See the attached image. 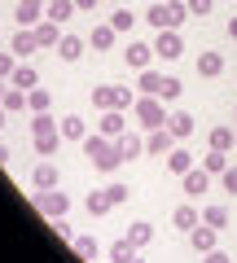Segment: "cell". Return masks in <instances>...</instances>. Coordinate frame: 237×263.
Masks as SVG:
<instances>
[{
    "label": "cell",
    "mask_w": 237,
    "mask_h": 263,
    "mask_svg": "<svg viewBox=\"0 0 237 263\" xmlns=\"http://www.w3.org/2000/svg\"><path fill=\"white\" fill-rule=\"evenodd\" d=\"M84 154H88V162H93L101 176H114V171H119V162H123V154H119V141H110L105 132H97V136H84Z\"/></svg>",
    "instance_id": "6da1fadb"
},
{
    "label": "cell",
    "mask_w": 237,
    "mask_h": 263,
    "mask_svg": "<svg viewBox=\"0 0 237 263\" xmlns=\"http://www.w3.org/2000/svg\"><path fill=\"white\" fill-rule=\"evenodd\" d=\"M189 18V5H180V0H171V5H150L145 9V22L150 27H158V31H180V22Z\"/></svg>",
    "instance_id": "7a4b0ae2"
},
{
    "label": "cell",
    "mask_w": 237,
    "mask_h": 263,
    "mask_svg": "<svg viewBox=\"0 0 237 263\" xmlns=\"http://www.w3.org/2000/svg\"><path fill=\"white\" fill-rule=\"evenodd\" d=\"M132 114H136V127H145V132H154V127H167V101H158V97H136V105H132Z\"/></svg>",
    "instance_id": "3957f363"
},
{
    "label": "cell",
    "mask_w": 237,
    "mask_h": 263,
    "mask_svg": "<svg viewBox=\"0 0 237 263\" xmlns=\"http://www.w3.org/2000/svg\"><path fill=\"white\" fill-rule=\"evenodd\" d=\"M93 105L97 110H127V105H136V92L132 88H119V84H97Z\"/></svg>",
    "instance_id": "277c9868"
},
{
    "label": "cell",
    "mask_w": 237,
    "mask_h": 263,
    "mask_svg": "<svg viewBox=\"0 0 237 263\" xmlns=\"http://www.w3.org/2000/svg\"><path fill=\"white\" fill-rule=\"evenodd\" d=\"M31 202H35V211H40V215H48V219H66L70 215V197L62 193V189H40Z\"/></svg>",
    "instance_id": "5b68a950"
},
{
    "label": "cell",
    "mask_w": 237,
    "mask_h": 263,
    "mask_svg": "<svg viewBox=\"0 0 237 263\" xmlns=\"http://www.w3.org/2000/svg\"><path fill=\"white\" fill-rule=\"evenodd\" d=\"M180 53H185L180 31H158V40H154V57H162V62H176Z\"/></svg>",
    "instance_id": "8992f818"
},
{
    "label": "cell",
    "mask_w": 237,
    "mask_h": 263,
    "mask_svg": "<svg viewBox=\"0 0 237 263\" xmlns=\"http://www.w3.org/2000/svg\"><path fill=\"white\" fill-rule=\"evenodd\" d=\"M145 149L158 154V158H167V154L176 149V136H171V127H154L150 136H145Z\"/></svg>",
    "instance_id": "52a82bcc"
},
{
    "label": "cell",
    "mask_w": 237,
    "mask_h": 263,
    "mask_svg": "<svg viewBox=\"0 0 237 263\" xmlns=\"http://www.w3.org/2000/svg\"><path fill=\"white\" fill-rule=\"evenodd\" d=\"M171 224L180 228V233H193V228H198V224H202V211H198V206H193V202H180V206L171 211Z\"/></svg>",
    "instance_id": "ba28073f"
},
{
    "label": "cell",
    "mask_w": 237,
    "mask_h": 263,
    "mask_svg": "<svg viewBox=\"0 0 237 263\" xmlns=\"http://www.w3.org/2000/svg\"><path fill=\"white\" fill-rule=\"evenodd\" d=\"M9 48L18 53V62H31V53L40 48V40H35V31H31V27H18V35L9 40Z\"/></svg>",
    "instance_id": "9c48e42d"
},
{
    "label": "cell",
    "mask_w": 237,
    "mask_h": 263,
    "mask_svg": "<svg viewBox=\"0 0 237 263\" xmlns=\"http://www.w3.org/2000/svg\"><path fill=\"white\" fill-rule=\"evenodd\" d=\"M44 9H48V0H18V27H35L40 18H44Z\"/></svg>",
    "instance_id": "30bf717a"
},
{
    "label": "cell",
    "mask_w": 237,
    "mask_h": 263,
    "mask_svg": "<svg viewBox=\"0 0 237 263\" xmlns=\"http://www.w3.org/2000/svg\"><path fill=\"white\" fill-rule=\"evenodd\" d=\"M150 57H154V48L145 44V40H132V44L123 48V62L132 66V70H145V66H150Z\"/></svg>",
    "instance_id": "8fae6325"
},
{
    "label": "cell",
    "mask_w": 237,
    "mask_h": 263,
    "mask_svg": "<svg viewBox=\"0 0 237 263\" xmlns=\"http://www.w3.org/2000/svg\"><path fill=\"white\" fill-rule=\"evenodd\" d=\"M31 31H35L40 48H57V44H62V27H57L53 18H40V22H35V27H31Z\"/></svg>",
    "instance_id": "7c38bea8"
},
{
    "label": "cell",
    "mask_w": 237,
    "mask_h": 263,
    "mask_svg": "<svg viewBox=\"0 0 237 263\" xmlns=\"http://www.w3.org/2000/svg\"><path fill=\"white\" fill-rule=\"evenodd\" d=\"M215 237H220V228H211V224H198V228L189 233V246H193L198 254H211V250H215Z\"/></svg>",
    "instance_id": "4fadbf2b"
},
{
    "label": "cell",
    "mask_w": 237,
    "mask_h": 263,
    "mask_svg": "<svg viewBox=\"0 0 237 263\" xmlns=\"http://www.w3.org/2000/svg\"><path fill=\"white\" fill-rule=\"evenodd\" d=\"M180 180H185V193H189V197H202V193L211 189V171L202 167V162L189 171V176H180Z\"/></svg>",
    "instance_id": "5bb4252c"
},
{
    "label": "cell",
    "mask_w": 237,
    "mask_h": 263,
    "mask_svg": "<svg viewBox=\"0 0 237 263\" xmlns=\"http://www.w3.org/2000/svg\"><path fill=\"white\" fill-rule=\"evenodd\" d=\"M127 127H132V123L123 119V110H101V132L110 136V141H119V136H123Z\"/></svg>",
    "instance_id": "9a60e30c"
},
{
    "label": "cell",
    "mask_w": 237,
    "mask_h": 263,
    "mask_svg": "<svg viewBox=\"0 0 237 263\" xmlns=\"http://www.w3.org/2000/svg\"><path fill=\"white\" fill-rule=\"evenodd\" d=\"M31 145H35L40 158H48V154L62 149V132H31Z\"/></svg>",
    "instance_id": "2e32d148"
},
{
    "label": "cell",
    "mask_w": 237,
    "mask_h": 263,
    "mask_svg": "<svg viewBox=\"0 0 237 263\" xmlns=\"http://www.w3.org/2000/svg\"><path fill=\"white\" fill-rule=\"evenodd\" d=\"M119 154H123V162H136V158H141V154H145V141H141V136H136L132 127H127L123 136H119Z\"/></svg>",
    "instance_id": "e0dca14e"
},
{
    "label": "cell",
    "mask_w": 237,
    "mask_h": 263,
    "mask_svg": "<svg viewBox=\"0 0 237 263\" xmlns=\"http://www.w3.org/2000/svg\"><path fill=\"white\" fill-rule=\"evenodd\" d=\"M114 40H119V31H114L110 22H97V27H93V35H88V44H93L97 53H105V48H114Z\"/></svg>",
    "instance_id": "ac0fdd59"
},
{
    "label": "cell",
    "mask_w": 237,
    "mask_h": 263,
    "mask_svg": "<svg viewBox=\"0 0 237 263\" xmlns=\"http://www.w3.org/2000/svg\"><path fill=\"white\" fill-rule=\"evenodd\" d=\"M57 127H62V141H66V145H70V141L84 145V136H88V127H84V119H79V114H66Z\"/></svg>",
    "instance_id": "d6986e66"
},
{
    "label": "cell",
    "mask_w": 237,
    "mask_h": 263,
    "mask_svg": "<svg viewBox=\"0 0 237 263\" xmlns=\"http://www.w3.org/2000/svg\"><path fill=\"white\" fill-rule=\"evenodd\" d=\"M167 127H171V136H176V141H185V136H193V114L171 110V114H167Z\"/></svg>",
    "instance_id": "ffe728a7"
},
{
    "label": "cell",
    "mask_w": 237,
    "mask_h": 263,
    "mask_svg": "<svg viewBox=\"0 0 237 263\" xmlns=\"http://www.w3.org/2000/svg\"><path fill=\"white\" fill-rule=\"evenodd\" d=\"M167 171H171V176H189V171H193V154L176 145V149L167 154Z\"/></svg>",
    "instance_id": "44dd1931"
},
{
    "label": "cell",
    "mask_w": 237,
    "mask_h": 263,
    "mask_svg": "<svg viewBox=\"0 0 237 263\" xmlns=\"http://www.w3.org/2000/svg\"><path fill=\"white\" fill-rule=\"evenodd\" d=\"M9 84H13V88H27V92H31V88H40V70H35L31 62H18V70H13Z\"/></svg>",
    "instance_id": "7402d4cb"
},
{
    "label": "cell",
    "mask_w": 237,
    "mask_h": 263,
    "mask_svg": "<svg viewBox=\"0 0 237 263\" xmlns=\"http://www.w3.org/2000/svg\"><path fill=\"white\" fill-rule=\"evenodd\" d=\"M127 241H132L136 250H145V246L154 241V224H145V219H132V224H127Z\"/></svg>",
    "instance_id": "603a6c76"
},
{
    "label": "cell",
    "mask_w": 237,
    "mask_h": 263,
    "mask_svg": "<svg viewBox=\"0 0 237 263\" xmlns=\"http://www.w3.org/2000/svg\"><path fill=\"white\" fill-rule=\"evenodd\" d=\"M220 70H224V53H211V48H207V53L198 57V75L202 79H215Z\"/></svg>",
    "instance_id": "cb8c5ba5"
},
{
    "label": "cell",
    "mask_w": 237,
    "mask_h": 263,
    "mask_svg": "<svg viewBox=\"0 0 237 263\" xmlns=\"http://www.w3.org/2000/svg\"><path fill=\"white\" fill-rule=\"evenodd\" d=\"M136 88H141V97H158V88H162V75L158 70H136Z\"/></svg>",
    "instance_id": "d4e9b609"
},
{
    "label": "cell",
    "mask_w": 237,
    "mask_h": 263,
    "mask_svg": "<svg viewBox=\"0 0 237 263\" xmlns=\"http://www.w3.org/2000/svg\"><path fill=\"white\" fill-rule=\"evenodd\" d=\"M75 9H79L75 0H48V9H44V18H53L57 27H62V22H66V18H75Z\"/></svg>",
    "instance_id": "484cf974"
},
{
    "label": "cell",
    "mask_w": 237,
    "mask_h": 263,
    "mask_svg": "<svg viewBox=\"0 0 237 263\" xmlns=\"http://www.w3.org/2000/svg\"><path fill=\"white\" fill-rule=\"evenodd\" d=\"M57 57H62V62H79V57H84V40H79V35H62Z\"/></svg>",
    "instance_id": "4316f807"
},
{
    "label": "cell",
    "mask_w": 237,
    "mask_h": 263,
    "mask_svg": "<svg viewBox=\"0 0 237 263\" xmlns=\"http://www.w3.org/2000/svg\"><path fill=\"white\" fill-rule=\"evenodd\" d=\"M31 184L35 189H57V167L53 162H40V167L31 171Z\"/></svg>",
    "instance_id": "83f0119b"
},
{
    "label": "cell",
    "mask_w": 237,
    "mask_h": 263,
    "mask_svg": "<svg viewBox=\"0 0 237 263\" xmlns=\"http://www.w3.org/2000/svg\"><path fill=\"white\" fill-rule=\"evenodd\" d=\"M110 27L119 31V35H127V31L136 27V13H132V9H123V5H114V13H110Z\"/></svg>",
    "instance_id": "f1b7e54d"
},
{
    "label": "cell",
    "mask_w": 237,
    "mask_h": 263,
    "mask_svg": "<svg viewBox=\"0 0 237 263\" xmlns=\"http://www.w3.org/2000/svg\"><path fill=\"white\" fill-rule=\"evenodd\" d=\"M202 224L224 228V224H228V206H224V202H211V206H202Z\"/></svg>",
    "instance_id": "f546056e"
},
{
    "label": "cell",
    "mask_w": 237,
    "mask_h": 263,
    "mask_svg": "<svg viewBox=\"0 0 237 263\" xmlns=\"http://www.w3.org/2000/svg\"><path fill=\"white\" fill-rule=\"evenodd\" d=\"M48 105H53V92H48V88H31L27 92V110L31 114H44Z\"/></svg>",
    "instance_id": "4dcf8cb0"
},
{
    "label": "cell",
    "mask_w": 237,
    "mask_h": 263,
    "mask_svg": "<svg viewBox=\"0 0 237 263\" xmlns=\"http://www.w3.org/2000/svg\"><path fill=\"white\" fill-rule=\"evenodd\" d=\"M233 145H237V132L233 127H211V149H233Z\"/></svg>",
    "instance_id": "1f68e13d"
},
{
    "label": "cell",
    "mask_w": 237,
    "mask_h": 263,
    "mask_svg": "<svg viewBox=\"0 0 237 263\" xmlns=\"http://www.w3.org/2000/svg\"><path fill=\"white\" fill-rule=\"evenodd\" d=\"M136 254H141V250H136V246L127 241V237H123V241H114V246H110V263H132Z\"/></svg>",
    "instance_id": "d6a6232c"
},
{
    "label": "cell",
    "mask_w": 237,
    "mask_h": 263,
    "mask_svg": "<svg viewBox=\"0 0 237 263\" xmlns=\"http://www.w3.org/2000/svg\"><path fill=\"white\" fill-rule=\"evenodd\" d=\"M185 92V84H180V79H176V75H162V88H158V101H176V97H180Z\"/></svg>",
    "instance_id": "836d02e7"
},
{
    "label": "cell",
    "mask_w": 237,
    "mask_h": 263,
    "mask_svg": "<svg viewBox=\"0 0 237 263\" xmlns=\"http://www.w3.org/2000/svg\"><path fill=\"white\" fill-rule=\"evenodd\" d=\"M0 105H5L9 114L27 110V88H13V84H9V92H5V101H0Z\"/></svg>",
    "instance_id": "e575fe53"
},
{
    "label": "cell",
    "mask_w": 237,
    "mask_h": 263,
    "mask_svg": "<svg viewBox=\"0 0 237 263\" xmlns=\"http://www.w3.org/2000/svg\"><path fill=\"white\" fill-rule=\"evenodd\" d=\"M202 167H207L211 176H224V171H228V154L224 149H211L207 158H202Z\"/></svg>",
    "instance_id": "d590c367"
},
{
    "label": "cell",
    "mask_w": 237,
    "mask_h": 263,
    "mask_svg": "<svg viewBox=\"0 0 237 263\" xmlns=\"http://www.w3.org/2000/svg\"><path fill=\"white\" fill-rule=\"evenodd\" d=\"M70 250H75L79 259H88V263L97 259V241H93V237H75V241H70Z\"/></svg>",
    "instance_id": "8d00e7d4"
},
{
    "label": "cell",
    "mask_w": 237,
    "mask_h": 263,
    "mask_svg": "<svg viewBox=\"0 0 237 263\" xmlns=\"http://www.w3.org/2000/svg\"><path fill=\"white\" fill-rule=\"evenodd\" d=\"M110 206H114V202H110V197H105V189H97V193L88 197V215H105V211H110Z\"/></svg>",
    "instance_id": "74e56055"
},
{
    "label": "cell",
    "mask_w": 237,
    "mask_h": 263,
    "mask_svg": "<svg viewBox=\"0 0 237 263\" xmlns=\"http://www.w3.org/2000/svg\"><path fill=\"white\" fill-rule=\"evenodd\" d=\"M13 70H18V53L9 48V53H0V79L9 84V79H13Z\"/></svg>",
    "instance_id": "f35d334b"
},
{
    "label": "cell",
    "mask_w": 237,
    "mask_h": 263,
    "mask_svg": "<svg viewBox=\"0 0 237 263\" xmlns=\"http://www.w3.org/2000/svg\"><path fill=\"white\" fill-rule=\"evenodd\" d=\"M105 197H110L114 206H123L127 197H132V189H127V184H110V189H105Z\"/></svg>",
    "instance_id": "ab89813d"
},
{
    "label": "cell",
    "mask_w": 237,
    "mask_h": 263,
    "mask_svg": "<svg viewBox=\"0 0 237 263\" xmlns=\"http://www.w3.org/2000/svg\"><path fill=\"white\" fill-rule=\"evenodd\" d=\"M220 184H224V193H233V197H237V167H228L224 176H220Z\"/></svg>",
    "instance_id": "60d3db41"
},
{
    "label": "cell",
    "mask_w": 237,
    "mask_h": 263,
    "mask_svg": "<svg viewBox=\"0 0 237 263\" xmlns=\"http://www.w3.org/2000/svg\"><path fill=\"white\" fill-rule=\"evenodd\" d=\"M185 5H189L193 18H207V13H211V0H185Z\"/></svg>",
    "instance_id": "b9f144b4"
},
{
    "label": "cell",
    "mask_w": 237,
    "mask_h": 263,
    "mask_svg": "<svg viewBox=\"0 0 237 263\" xmlns=\"http://www.w3.org/2000/svg\"><path fill=\"white\" fill-rule=\"evenodd\" d=\"M202 263H233V259H228L224 250H211V254H202Z\"/></svg>",
    "instance_id": "7bdbcfd3"
},
{
    "label": "cell",
    "mask_w": 237,
    "mask_h": 263,
    "mask_svg": "<svg viewBox=\"0 0 237 263\" xmlns=\"http://www.w3.org/2000/svg\"><path fill=\"white\" fill-rule=\"evenodd\" d=\"M75 5H79V9H84V13H93L97 5H101V0H75Z\"/></svg>",
    "instance_id": "ee69618b"
},
{
    "label": "cell",
    "mask_w": 237,
    "mask_h": 263,
    "mask_svg": "<svg viewBox=\"0 0 237 263\" xmlns=\"http://www.w3.org/2000/svg\"><path fill=\"white\" fill-rule=\"evenodd\" d=\"M9 158H13V154H9V145L0 141V167H5V162H9Z\"/></svg>",
    "instance_id": "f6af8a7d"
},
{
    "label": "cell",
    "mask_w": 237,
    "mask_h": 263,
    "mask_svg": "<svg viewBox=\"0 0 237 263\" xmlns=\"http://www.w3.org/2000/svg\"><path fill=\"white\" fill-rule=\"evenodd\" d=\"M5 123H9V110H5V105H0V132H5Z\"/></svg>",
    "instance_id": "bcb514c9"
},
{
    "label": "cell",
    "mask_w": 237,
    "mask_h": 263,
    "mask_svg": "<svg viewBox=\"0 0 237 263\" xmlns=\"http://www.w3.org/2000/svg\"><path fill=\"white\" fill-rule=\"evenodd\" d=\"M228 35H233V40H237V18H228Z\"/></svg>",
    "instance_id": "7dc6e473"
},
{
    "label": "cell",
    "mask_w": 237,
    "mask_h": 263,
    "mask_svg": "<svg viewBox=\"0 0 237 263\" xmlns=\"http://www.w3.org/2000/svg\"><path fill=\"white\" fill-rule=\"evenodd\" d=\"M5 92H9V84H5V79H0V101H5Z\"/></svg>",
    "instance_id": "c3c4849f"
},
{
    "label": "cell",
    "mask_w": 237,
    "mask_h": 263,
    "mask_svg": "<svg viewBox=\"0 0 237 263\" xmlns=\"http://www.w3.org/2000/svg\"><path fill=\"white\" fill-rule=\"evenodd\" d=\"M105 5H123V0H105Z\"/></svg>",
    "instance_id": "681fc988"
},
{
    "label": "cell",
    "mask_w": 237,
    "mask_h": 263,
    "mask_svg": "<svg viewBox=\"0 0 237 263\" xmlns=\"http://www.w3.org/2000/svg\"><path fill=\"white\" fill-rule=\"evenodd\" d=\"M132 263H145V259H141V254H136V259H132Z\"/></svg>",
    "instance_id": "f907efd6"
}]
</instances>
